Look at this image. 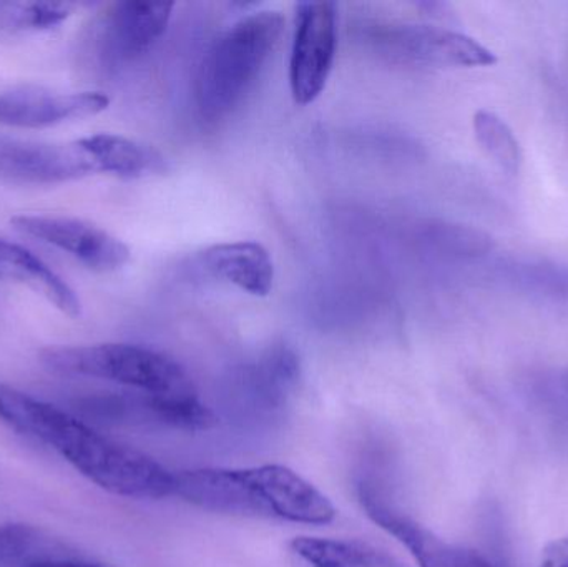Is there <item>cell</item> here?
<instances>
[{
  "label": "cell",
  "instance_id": "1",
  "mask_svg": "<svg viewBox=\"0 0 568 567\" xmlns=\"http://www.w3.org/2000/svg\"><path fill=\"white\" fill-rule=\"evenodd\" d=\"M0 418L62 456L80 475L112 495L130 499L172 496L173 473L139 449L93 429L50 403L0 383Z\"/></svg>",
  "mask_w": 568,
  "mask_h": 567
},
{
  "label": "cell",
  "instance_id": "2",
  "mask_svg": "<svg viewBox=\"0 0 568 567\" xmlns=\"http://www.w3.org/2000/svg\"><path fill=\"white\" fill-rule=\"evenodd\" d=\"M172 496L203 512L240 518L310 526L329 525L336 518V508L320 489L282 465L176 472Z\"/></svg>",
  "mask_w": 568,
  "mask_h": 567
},
{
  "label": "cell",
  "instance_id": "3",
  "mask_svg": "<svg viewBox=\"0 0 568 567\" xmlns=\"http://www.w3.org/2000/svg\"><path fill=\"white\" fill-rule=\"evenodd\" d=\"M283 30L282 13L262 10L243 17L212 43L196 77V107L203 119H223L243 102Z\"/></svg>",
  "mask_w": 568,
  "mask_h": 567
},
{
  "label": "cell",
  "instance_id": "4",
  "mask_svg": "<svg viewBox=\"0 0 568 567\" xmlns=\"http://www.w3.org/2000/svg\"><path fill=\"white\" fill-rule=\"evenodd\" d=\"M42 363L67 376L103 379L149 395L195 393L183 366L165 353L129 343L60 346L42 352Z\"/></svg>",
  "mask_w": 568,
  "mask_h": 567
},
{
  "label": "cell",
  "instance_id": "5",
  "mask_svg": "<svg viewBox=\"0 0 568 567\" xmlns=\"http://www.w3.org/2000/svg\"><path fill=\"white\" fill-rule=\"evenodd\" d=\"M364 42L377 55L397 65L489 67L497 62L493 50L473 37L443 27L416 23H374L364 27Z\"/></svg>",
  "mask_w": 568,
  "mask_h": 567
},
{
  "label": "cell",
  "instance_id": "6",
  "mask_svg": "<svg viewBox=\"0 0 568 567\" xmlns=\"http://www.w3.org/2000/svg\"><path fill=\"white\" fill-rule=\"evenodd\" d=\"M336 3H297L290 59L291 95L297 105H310L323 93L336 59Z\"/></svg>",
  "mask_w": 568,
  "mask_h": 567
},
{
  "label": "cell",
  "instance_id": "7",
  "mask_svg": "<svg viewBox=\"0 0 568 567\" xmlns=\"http://www.w3.org/2000/svg\"><path fill=\"white\" fill-rule=\"evenodd\" d=\"M10 223L22 235L62 250L92 272H116L132 256L122 240L85 220L60 215H19L13 216Z\"/></svg>",
  "mask_w": 568,
  "mask_h": 567
},
{
  "label": "cell",
  "instance_id": "8",
  "mask_svg": "<svg viewBox=\"0 0 568 567\" xmlns=\"http://www.w3.org/2000/svg\"><path fill=\"white\" fill-rule=\"evenodd\" d=\"M95 175L82 139L70 143L0 139V176L22 185H59Z\"/></svg>",
  "mask_w": 568,
  "mask_h": 567
},
{
  "label": "cell",
  "instance_id": "9",
  "mask_svg": "<svg viewBox=\"0 0 568 567\" xmlns=\"http://www.w3.org/2000/svg\"><path fill=\"white\" fill-rule=\"evenodd\" d=\"M102 92H60L20 85L0 93V123L16 129H47L99 115L109 109Z\"/></svg>",
  "mask_w": 568,
  "mask_h": 567
},
{
  "label": "cell",
  "instance_id": "10",
  "mask_svg": "<svg viewBox=\"0 0 568 567\" xmlns=\"http://www.w3.org/2000/svg\"><path fill=\"white\" fill-rule=\"evenodd\" d=\"M359 502L366 515L394 536L419 567H497L476 549L444 541L409 516L397 512L366 483L359 486Z\"/></svg>",
  "mask_w": 568,
  "mask_h": 567
},
{
  "label": "cell",
  "instance_id": "11",
  "mask_svg": "<svg viewBox=\"0 0 568 567\" xmlns=\"http://www.w3.org/2000/svg\"><path fill=\"white\" fill-rule=\"evenodd\" d=\"M175 3H113L102 20V53L113 63L130 62L149 52L165 33Z\"/></svg>",
  "mask_w": 568,
  "mask_h": 567
},
{
  "label": "cell",
  "instance_id": "12",
  "mask_svg": "<svg viewBox=\"0 0 568 567\" xmlns=\"http://www.w3.org/2000/svg\"><path fill=\"white\" fill-rule=\"evenodd\" d=\"M206 272L253 296H268L275 265L268 250L256 242L219 243L200 255Z\"/></svg>",
  "mask_w": 568,
  "mask_h": 567
},
{
  "label": "cell",
  "instance_id": "13",
  "mask_svg": "<svg viewBox=\"0 0 568 567\" xmlns=\"http://www.w3.org/2000/svg\"><path fill=\"white\" fill-rule=\"evenodd\" d=\"M0 280L19 283L43 296L70 318L82 313V303L72 286L57 275L49 265L30 250L0 239Z\"/></svg>",
  "mask_w": 568,
  "mask_h": 567
},
{
  "label": "cell",
  "instance_id": "14",
  "mask_svg": "<svg viewBox=\"0 0 568 567\" xmlns=\"http://www.w3.org/2000/svg\"><path fill=\"white\" fill-rule=\"evenodd\" d=\"M95 175L120 176V179H142L162 170V156L155 150L115 133H97L82 139Z\"/></svg>",
  "mask_w": 568,
  "mask_h": 567
},
{
  "label": "cell",
  "instance_id": "15",
  "mask_svg": "<svg viewBox=\"0 0 568 567\" xmlns=\"http://www.w3.org/2000/svg\"><path fill=\"white\" fill-rule=\"evenodd\" d=\"M291 549L313 567H397L389 556L363 543L303 536L293 539Z\"/></svg>",
  "mask_w": 568,
  "mask_h": 567
},
{
  "label": "cell",
  "instance_id": "16",
  "mask_svg": "<svg viewBox=\"0 0 568 567\" xmlns=\"http://www.w3.org/2000/svg\"><path fill=\"white\" fill-rule=\"evenodd\" d=\"M300 378V360L284 345L270 348L253 368L252 383L260 398L280 405Z\"/></svg>",
  "mask_w": 568,
  "mask_h": 567
},
{
  "label": "cell",
  "instance_id": "17",
  "mask_svg": "<svg viewBox=\"0 0 568 567\" xmlns=\"http://www.w3.org/2000/svg\"><path fill=\"white\" fill-rule=\"evenodd\" d=\"M72 10V3L0 2V33L50 30L65 22Z\"/></svg>",
  "mask_w": 568,
  "mask_h": 567
},
{
  "label": "cell",
  "instance_id": "18",
  "mask_svg": "<svg viewBox=\"0 0 568 567\" xmlns=\"http://www.w3.org/2000/svg\"><path fill=\"white\" fill-rule=\"evenodd\" d=\"M474 132L484 152L510 175H516L520 166V146L516 135L496 113L479 110L474 115Z\"/></svg>",
  "mask_w": 568,
  "mask_h": 567
},
{
  "label": "cell",
  "instance_id": "19",
  "mask_svg": "<svg viewBox=\"0 0 568 567\" xmlns=\"http://www.w3.org/2000/svg\"><path fill=\"white\" fill-rule=\"evenodd\" d=\"M52 556L49 541L32 526L0 525V566L23 567Z\"/></svg>",
  "mask_w": 568,
  "mask_h": 567
},
{
  "label": "cell",
  "instance_id": "20",
  "mask_svg": "<svg viewBox=\"0 0 568 567\" xmlns=\"http://www.w3.org/2000/svg\"><path fill=\"white\" fill-rule=\"evenodd\" d=\"M539 567H568V535L547 546Z\"/></svg>",
  "mask_w": 568,
  "mask_h": 567
},
{
  "label": "cell",
  "instance_id": "21",
  "mask_svg": "<svg viewBox=\"0 0 568 567\" xmlns=\"http://www.w3.org/2000/svg\"><path fill=\"white\" fill-rule=\"evenodd\" d=\"M23 567H105L93 565L89 561H80L75 558H63V556H52V558L40 559V561L30 563Z\"/></svg>",
  "mask_w": 568,
  "mask_h": 567
}]
</instances>
